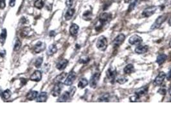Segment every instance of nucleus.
<instances>
[{
	"label": "nucleus",
	"instance_id": "5",
	"mask_svg": "<svg viewBox=\"0 0 171 128\" xmlns=\"http://www.w3.org/2000/svg\"><path fill=\"white\" fill-rule=\"evenodd\" d=\"M100 77V72H95V74H93V76L91 77V79L90 80V86L91 88H95L97 86L98 82L99 81V79Z\"/></svg>",
	"mask_w": 171,
	"mask_h": 128
},
{
	"label": "nucleus",
	"instance_id": "48",
	"mask_svg": "<svg viewBox=\"0 0 171 128\" xmlns=\"http://www.w3.org/2000/svg\"><path fill=\"white\" fill-rule=\"evenodd\" d=\"M132 0H124V2H126V3H129V2H132Z\"/></svg>",
	"mask_w": 171,
	"mask_h": 128
},
{
	"label": "nucleus",
	"instance_id": "3",
	"mask_svg": "<svg viewBox=\"0 0 171 128\" xmlns=\"http://www.w3.org/2000/svg\"><path fill=\"white\" fill-rule=\"evenodd\" d=\"M166 19H167V15H162L159 16V17L157 18L156 20L155 21V22L154 23V24H152V26H151V30H154V29L160 28V26L162 24V23L166 20Z\"/></svg>",
	"mask_w": 171,
	"mask_h": 128
},
{
	"label": "nucleus",
	"instance_id": "14",
	"mask_svg": "<svg viewBox=\"0 0 171 128\" xmlns=\"http://www.w3.org/2000/svg\"><path fill=\"white\" fill-rule=\"evenodd\" d=\"M42 78V72L40 71H35L30 76V80L33 82H39Z\"/></svg>",
	"mask_w": 171,
	"mask_h": 128
},
{
	"label": "nucleus",
	"instance_id": "1",
	"mask_svg": "<svg viewBox=\"0 0 171 128\" xmlns=\"http://www.w3.org/2000/svg\"><path fill=\"white\" fill-rule=\"evenodd\" d=\"M111 18H112L111 13H106V12L102 13L99 17V23L96 24V27H95L96 31H100L106 23H109L111 20Z\"/></svg>",
	"mask_w": 171,
	"mask_h": 128
},
{
	"label": "nucleus",
	"instance_id": "41",
	"mask_svg": "<svg viewBox=\"0 0 171 128\" xmlns=\"http://www.w3.org/2000/svg\"><path fill=\"white\" fill-rule=\"evenodd\" d=\"M74 0H66V4L68 7H71L73 5Z\"/></svg>",
	"mask_w": 171,
	"mask_h": 128
},
{
	"label": "nucleus",
	"instance_id": "30",
	"mask_svg": "<svg viewBox=\"0 0 171 128\" xmlns=\"http://www.w3.org/2000/svg\"><path fill=\"white\" fill-rule=\"evenodd\" d=\"M127 78L125 76H120L116 79V82L120 85H123L127 82Z\"/></svg>",
	"mask_w": 171,
	"mask_h": 128
},
{
	"label": "nucleus",
	"instance_id": "47",
	"mask_svg": "<svg viewBox=\"0 0 171 128\" xmlns=\"http://www.w3.org/2000/svg\"><path fill=\"white\" fill-rule=\"evenodd\" d=\"M168 93H169L170 95L171 96V86H170V87L169 90H168Z\"/></svg>",
	"mask_w": 171,
	"mask_h": 128
},
{
	"label": "nucleus",
	"instance_id": "9",
	"mask_svg": "<svg viewBox=\"0 0 171 128\" xmlns=\"http://www.w3.org/2000/svg\"><path fill=\"white\" fill-rule=\"evenodd\" d=\"M125 39H126V36L124 34H119L113 42V45L114 47H117L120 46L123 43Z\"/></svg>",
	"mask_w": 171,
	"mask_h": 128
},
{
	"label": "nucleus",
	"instance_id": "12",
	"mask_svg": "<svg viewBox=\"0 0 171 128\" xmlns=\"http://www.w3.org/2000/svg\"><path fill=\"white\" fill-rule=\"evenodd\" d=\"M147 92H148V87L146 86V87H141V88H138V89L135 92V94L139 98H142V97H143V96L147 94Z\"/></svg>",
	"mask_w": 171,
	"mask_h": 128
},
{
	"label": "nucleus",
	"instance_id": "7",
	"mask_svg": "<svg viewBox=\"0 0 171 128\" xmlns=\"http://www.w3.org/2000/svg\"><path fill=\"white\" fill-rule=\"evenodd\" d=\"M166 77V74L164 72H160L154 80L153 84L155 86H160L163 83V81Z\"/></svg>",
	"mask_w": 171,
	"mask_h": 128
},
{
	"label": "nucleus",
	"instance_id": "33",
	"mask_svg": "<svg viewBox=\"0 0 171 128\" xmlns=\"http://www.w3.org/2000/svg\"><path fill=\"white\" fill-rule=\"evenodd\" d=\"M2 97L4 99H8L11 96V92L10 90L7 89L2 93Z\"/></svg>",
	"mask_w": 171,
	"mask_h": 128
},
{
	"label": "nucleus",
	"instance_id": "18",
	"mask_svg": "<svg viewBox=\"0 0 171 128\" xmlns=\"http://www.w3.org/2000/svg\"><path fill=\"white\" fill-rule=\"evenodd\" d=\"M79 26L77 25V24H72L70 26V33L72 36H76L78 34V31H79Z\"/></svg>",
	"mask_w": 171,
	"mask_h": 128
},
{
	"label": "nucleus",
	"instance_id": "23",
	"mask_svg": "<svg viewBox=\"0 0 171 128\" xmlns=\"http://www.w3.org/2000/svg\"><path fill=\"white\" fill-rule=\"evenodd\" d=\"M57 51V48L56 45L55 44H52L48 47V51H47V54L49 56H51V55H54Z\"/></svg>",
	"mask_w": 171,
	"mask_h": 128
},
{
	"label": "nucleus",
	"instance_id": "31",
	"mask_svg": "<svg viewBox=\"0 0 171 128\" xmlns=\"http://www.w3.org/2000/svg\"><path fill=\"white\" fill-rule=\"evenodd\" d=\"M34 6L35 8L38 9H41L44 7V3H43V0H36L34 3Z\"/></svg>",
	"mask_w": 171,
	"mask_h": 128
},
{
	"label": "nucleus",
	"instance_id": "46",
	"mask_svg": "<svg viewBox=\"0 0 171 128\" xmlns=\"http://www.w3.org/2000/svg\"><path fill=\"white\" fill-rule=\"evenodd\" d=\"M21 81L23 82V85H25L26 83H27V80H26V79H21Z\"/></svg>",
	"mask_w": 171,
	"mask_h": 128
},
{
	"label": "nucleus",
	"instance_id": "37",
	"mask_svg": "<svg viewBox=\"0 0 171 128\" xmlns=\"http://www.w3.org/2000/svg\"><path fill=\"white\" fill-rule=\"evenodd\" d=\"M140 98H138V96L136 95H134L131 96V98H129V100L131 102H137L138 101V100H139Z\"/></svg>",
	"mask_w": 171,
	"mask_h": 128
},
{
	"label": "nucleus",
	"instance_id": "49",
	"mask_svg": "<svg viewBox=\"0 0 171 128\" xmlns=\"http://www.w3.org/2000/svg\"><path fill=\"white\" fill-rule=\"evenodd\" d=\"M168 24H169L170 26H171V18L169 19V20H168Z\"/></svg>",
	"mask_w": 171,
	"mask_h": 128
},
{
	"label": "nucleus",
	"instance_id": "16",
	"mask_svg": "<svg viewBox=\"0 0 171 128\" xmlns=\"http://www.w3.org/2000/svg\"><path fill=\"white\" fill-rule=\"evenodd\" d=\"M68 63V60H66V59H63V60H60V61L57 63L56 67L58 70H59V71H63V70H64V69L66 67Z\"/></svg>",
	"mask_w": 171,
	"mask_h": 128
},
{
	"label": "nucleus",
	"instance_id": "29",
	"mask_svg": "<svg viewBox=\"0 0 171 128\" xmlns=\"http://www.w3.org/2000/svg\"><path fill=\"white\" fill-rule=\"evenodd\" d=\"M66 75L67 74L66 73V72H63V73L60 74H59V76H57V77L55 78V81H56V83H62L63 82V80L65 79V77H66Z\"/></svg>",
	"mask_w": 171,
	"mask_h": 128
},
{
	"label": "nucleus",
	"instance_id": "6",
	"mask_svg": "<svg viewBox=\"0 0 171 128\" xmlns=\"http://www.w3.org/2000/svg\"><path fill=\"white\" fill-rule=\"evenodd\" d=\"M157 10V7L155 6H152V7H147L145 9L143 10L142 12V15L145 18H149L152 16L154 13H155V12Z\"/></svg>",
	"mask_w": 171,
	"mask_h": 128
},
{
	"label": "nucleus",
	"instance_id": "4",
	"mask_svg": "<svg viewBox=\"0 0 171 128\" xmlns=\"http://www.w3.org/2000/svg\"><path fill=\"white\" fill-rule=\"evenodd\" d=\"M116 76V71L114 68H109L106 72V77L107 78L109 82L111 83H113L115 82V78Z\"/></svg>",
	"mask_w": 171,
	"mask_h": 128
},
{
	"label": "nucleus",
	"instance_id": "42",
	"mask_svg": "<svg viewBox=\"0 0 171 128\" xmlns=\"http://www.w3.org/2000/svg\"><path fill=\"white\" fill-rule=\"evenodd\" d=\"M166 77H167V80H168V81L171 80V69L170 70L169 72H168V74L166 75Z\"/></svg>",
	"mask_w": 171,
	"mask_h": 128
},
{
	"label": "nucleus",
	"instance_id": "27",
	"mask_svg": "<svg viewBox=\"0 0 171 128\" xmlns=\"http://www.w3.org/2000/svg\"><path fill=\"white\" fill-rule=\"evenodd\" d=\"M110 99V94L108 93H106L102 95L99 98V101L100 102H109Z\"/></svg>",
	"mask_w": 171,
	"mask_h": 128
},
{
	"label": "nucleus",
	"instance_id": "8",
	"mask_svg": "<svg viewBox=\"0 0 171 128\" xmlns=\"http://www.w3.org/2000/svg\"><path fill=\"white\" fill-rule=\"evenodd\" d=\"M63 88V85L62 83H57L55 85L54 87L53 88L51 92V93L54 97H56V96H59L60 94L62 89Z\"/></svg>",
	"mask_w": 171,
	"mask_h": 128
},
{
	"label": "nucleus",
	"instance_id": "38",
	"mask_svg": "<svg viewBox=\"0 0 171 128\" xmlns=\"http://www.w3.org/2000/svg\"><path fill=\"white\" fill-rule=\"evenodd\" d=\"M166 92H167V90H166V88L165 87H162L158 90V93H160L161 95H163L166 94Z\"/></svg>",
	"mask_w": 171,
	"mask_h": 128
},
{
	"label": "nucleus",
	"instance_id": "20",
	"mask_svg": "<svg viewBox=\"0 0 171 128\" xmlns=\"http://www.w3.org/2000/svg\"><path fill=\"white\" fill-rule=\"evenodd\" d=\"M135 67H134L133 65L131 63L127 64V66L124 67V72L126 74H130L132 73L133 72H135Z\"/></svg>",
	"mask_w": 171,
	"mask_h": 128
},
{
	"label": "nucleus",
	"instance_id": "50",
	"mask_svg": "<svg viewBox=\"0 0 171 128\" xmlns=\"http://www.w3.org/2000/svg\"><path fill=\"white\" fill-rule=\"evenodd\" d=\"M2 94V90H1V88H0V95H1Z\"/></svg>",
	"mask_w": 171,
	"mask_h": 128
},
{
	"label": "nucleus",
	"instance_id": "24",
	"mask_svg": "<svg viewBox=\"0 0 171 128\" xmlns=\"http://www.w3.org/2000/svg\"><path fill=\"white\" fill-rule=\"evenodd\" d=\"M38 92L37 91H31L27 95V99L29 101H32L38 97Z\"/></svg>",
	"mask_w": 171,
	"mask_h": 128
},
{
	"label": "nucleus",
	"instance_id": "44",
	"mask_svg": "<svg viewBox=\"0 0 171 128\" xmlns=\"http://www.w3.org/2000/svg\"><path fill=\"white\" fill-rule=\"evenodd\" d=\"M5 55H6V51H5V50L2 51L0 52V56H1V57L3 58L4 56H5Z\"/></svg>",
	"mask_w": 171,
	"mask_h": 128
},
{
	"label": "nucleus",
	"instance_id": "35",
	"mask_svg": "<svg viewBox=\"0 0 171 128\" xmlns=\"http://www.w3.org/2000/svg\"><path fill=\"white\" fill-rule=\"evenodd\" d=\"M43 58L42 57H39L38 58V59H37L36 60H35V67H37V68H39V67H41V66L42 63H43Z\"/></svg>",
	"mask_w": 171,
	"mask_h": 128
},
{
	"label": "nucleus",
	"instance_id": "32",
	"mask_svg": "<svg viewBox=\"0 0 171 128\" xmlns=\"http://www.w3.org/2000/svg\"><path fill=\"white\" fill-rule=\"evenodd\" d=\"M137 3H138V0H132V2H131V3H130L129 6V8H128V12H131L132 10H133L134 8H135V7L136 6V5H137Z\"/></svg>",
	"mask_w": 171,
	"mask_h": 128
},
{
	"label": "nucleus",
	"instance_id": "19",
	"mask_svg": "<svg viewBox=\"0 0 171 128\" xmlns=\"http://www.w3.org/2000/svg\"><path fill=\"white\" fill-rule=\"evenodd\" d=\"M71 97H70V92H64L60 98L57 99V102H66Z\"/></svg>",
	"mask_w": 171,
	"mask_h": 128
},
{
	"label": "nucleus",
	"instance_id": "51",
	"mask_svg": "<svg viewBox=\"0 0 171 128\" xmlns=\"http://www.w3.org/2000/svg\"><path fill=\"white\" fill-rule=\"evenodd\" d=\"M169 45H170V47H171V40H170V43H169Z\"/></svg>",
	"mask_w": 171,
	"mask_h": 128
},
{
	"label": "nucleus",
	"instance_id": "40",
	"mask_svg": "<svg viewBox=\"0 0 171 128\" xmlns=\"http://www.w3.org/2000/svg\"><path fill=\"white\" fill-rule=\"evenodd\" d=\"M5 6V0H0V9H3Z\"/></svg>",
	"mask_w": 171,
	"mask_h": 128
},
{
	"label": "nucleus",
	"instance_id": "10",
	"mask_svg": "<svg viewBox=\"0 0 171 128\" xmlns=\"http://www.w3.org/2000/svg\"><path fill=\"white\" fill-rule=\"evenodd\" d=\"M76 78V73L74 71H71L68 74V77L64 81V85L66 86H70L73 84Z\"/></svg>",
	"mask_w": 171,
	"mask_h": 128
},
{
	"label": "nucleus",
	"instance_id": "45",
	"mask_svg": "<svg viewBox=\"0 0 171 128\" xmlns=\"http://www.w3.org/2000/svg\"><path fill=\"white\" fill-rule=\"evenodd\" d=\"M55 31H51L50 32V37H53V36H55Z\"/></svg>",
	"mask_w": 171,
	"mask_h": 128
},
{
	"label": "nucleus",
	"instance_id": "28",
	"mask_svg": "<svg viewBox=\"0 0 171 128\" xmlns=\"http://www.w3.org/2000/svg\"><path fill=\"white\" fill-rule=\"evenodd\" d=\"M91 16H92V13L91 11H86L83 13L82 18L83 19L86 21H90L91 19Z\"/></svg>",
	"mask_w": 171,
	"mask_h": 128
},
{
	"label": "nucleus",
	"instance_id": "15",
	"mask_svg": "<svg viewBox=\"0 0 171 128\" xmlns=\"http://www.w3.org/2000/svg\"><path fill=\"white\" fill-rule=\"evenodd\" d=\"M148 50H149V47L147 46V45H140L135 48V53L137 54H144L147 52Z\"/></svg>",
	"mask_w": 171,
	"mask_h": 128
},
{
	"label": "nucleus",
	"instance_id": "21",
	"mask_svg": "<svg viewBox=\"0 0 171 128\" xmlns=\"http://www.w3.org/2000/svg\"><path fill=\"white\" fill-rule=\"evenodd\" d=\"M75 9L74 8H69V9L67 10L66 13L65 15H64V18L66 21H69L71 19L73 16H74V13H75Z\"/></svg>",
	"mask_w": 171,
	"mask_h": 128
},
{
	"label": "nucleus",
	"instance_id": "26",
	"mask_svg": "<svg viewBox=\"0 0 171 128\" xmlns=\"http://www.w3.org/2000/svg\"><path fill=\"white\" fill-rule=\"evenodd\" d=\"M88 85V81L86 78H82L78 83V87L80 88H84Z\"/></svg>",
	"mask_w": 171,
	"mask_h": 128
},
{
	"label": "nucleus",
	"instance_id": "11",
	"mask_svg": "<svg viewBox=\"0 0 171 128\" xmlns=\"http://www.w3.org/2000/svg\"><path fill=\"white\" fill-rule=\"evenodd\" d=\"M142 41H143L142 38L138 35H132L129 39V43L131 45H140Z\"/></svg>",
	"mask_w": 171,
	"mask_h": 128
},
{
	"label": "nucleus",
	"instance_id": "17",
	"mask_svg": "<svg viewBox=\"0 0 171 128\" xmlns=\"http://www.w3.org/2000/svg\"><path fill=\"white\" fill-rule=\"evenodd\" d=\"M47 99H48V94H47V93L45 92H43L39 95H38L36 101L38 103H43V102L46 101Z\"/></svg>",
	"mask_w": 171,
	"mask_h": 128
},
{
	"label": "nucleus",
	"instance_id": "13",
	"mask_svg": "<svg viewBox=\"0 0 171 128\" xmlns=\"http://www.w3.org/2000/svg\"><path fill=\"white\" fill-rule=\"evenodd\" d=\"M46 48V44L43 42H38L34 46V51L36 53H39L44 51Z\"/></svg>",
	"mask_w": 171,
	"mask_h": 128
},
{
	"label": "nucleus",
	"instance_id": "34",
	"mask_svg": "<svg viewBox=\"0 0 171 128\" xmlns=\"http://www.w3.org/2000/svg\"><path fill=\"white\" fill-rule=\"evenodd\" d=\"M21 45V41L19 40L18 39H16V42H15L14 45V51H18V50L20 49Z\"/></svg>",
	"mask_w": 171,
	"mask_h": 128
},
{
	"label": "nucleus",
	"instance_id": "36",
	"mask_svg": "<svg viewBox=\"0 0 171 128\" xmlns=\"http://www.w3.org/2000/svg\"><path fill=\"white\" fill-rule=\"evenodd\" d=\"M90 61V58H89L88 57H83V58H81L80 59V60H79V63H87L88 61Z\"/></svg>",
	"mask_w": 171,
	"mask_h": 128
},
{
	"label": "nucleus",
	"instance_id": "2",
	"mask_svg": "<svg viewBox=\"0 0 171 128\" xmlns=\"http://www.w3.org/2000/svg\"><path fill=\"white\" fill-rule=\"evenodd\" d=\"M96 46L100 51H105L107 47V39L104 36H100L96 42Z\"/></svg>",
	"mask_w": 171,
	"mask_h": 128
},
{
	"label": "nucleus",
	"instance_id": "25",
	"mask_svg": "<svg viewBox=\"0 0 171 128\" xmlns=\"http://www.w3.org/2000/svg\"><path fill=\"white\" fill-rule=\"evenodd\" d=\"M7 38V29H3L2 31V33L0 34V42L2 45L5 44Z\"/></svg>",
	"mask_w": 171,
	"mask_h": 128
},
{
	"label": "nucleus",
	"instance_id": "43",
	"mask_svg": "<svg viewBox=\"0 0 171 128\" xmlns=\"http://www.w3.org/2000/svg\"><path fill=\"white\" fill-rule=\"evenodd\" d=\"M15 3H16V0H10L9 2V5L12 7H14Z\"/></svg>",
	"mask_w": 171,
	"mask_h": 128
},
{
	"label": "nucleus",
	"instance_id": "39",
	"mask_svg": "<svg viewBox=\"0 0 171 128\" xmlns=\"http://www.w3.org/2000/svg\"><path fill=\"white\" fill-rule=\"evenodd\" d=\"M75 91H76V88H75V87H71V88L70 89V91H69V92H70V97H73L74 95V93H75Z\"/></svg>",
	"mask_w": 171,
	"mask_h": 128
},
{
	"label": "nucleus",
	"instance_id": "22",
	"mask_svg": "<svg viewBox=\"0 0 171 128\" xmlns=\"http://www.w3.org/2000/svg\"><path fill=\"white\" fill-rule=\"evenodd\" d=\"M167 58V56L165 54H161V55H158V57L156 58V63L158 65H162L165 61H166Z\"/></svg>",
	"mask_w": 171,
	"mask_h": 128
}]
</instances>
